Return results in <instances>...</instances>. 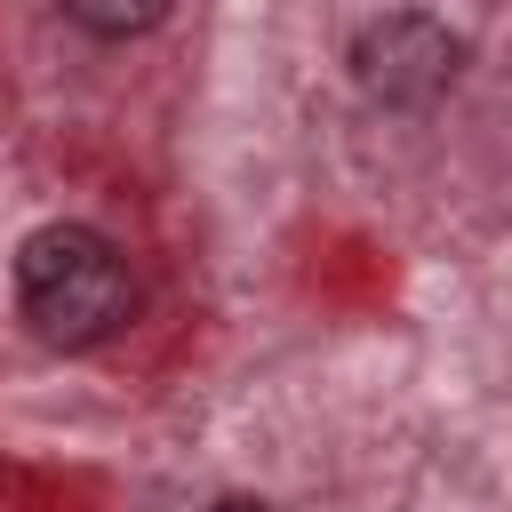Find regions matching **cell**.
<instances>
[{"label":"cell","mask_w":512,"mask_h":512,"mask_svg":"<svg viewBox=\"0 0 512 512\" xmlns=\"http://www.w3.org/2000/svg\"><path fill=\"white\" fill-rule=\"evenodd\" d=\"M16 312H24V328H32L40 344H56V352H96L104 336L128 328V312H136V272H128V256H120L112 232L64 216V224L24 232V248H16Z\"/></svg>","instance_id":"6da1fadb"},{"label":"cell","mask_w":512,"mask_h":512,"mask_svg":"<svg viewBox=\"0 0 512 512\" xmlns=\"http://www.w3.org/2000/svg\"><path fill=\"white\" fill-rule=\"evenodd\" d=\"M456 72H464V40L448 24H432V16H416V8H392V16L352 32V88L368 104H384V112L440 104L456 88Z\"/></svg>","instance_id":"7a4b0ae2"},{"label":"cell","mask_w":512,"mask_h":512,"mask_svg":"<svg viewBox=\"0 0 512 512\" xmlns=\"http://www.w3.org/2000/svg\"><path fill=\"white\" fill-rule=\"evenodd\" d=\"M88 40H144L160 16H168V0H56Z\"/></svg>","instance_id":"3957f363"},{"label":"cell","mask_w":512,"mask_h":512,"mask_svg":"<svg viewBox=\"0 0 512 512\" xmlns=\"http://www.w3.org/2000/svg\"><path fill=\"white\" fill-rule=\"evenodd\" d=\"M208 512H272V504H208Z\"/></svg>","instance_id":"277c9868"}]
</instances>
